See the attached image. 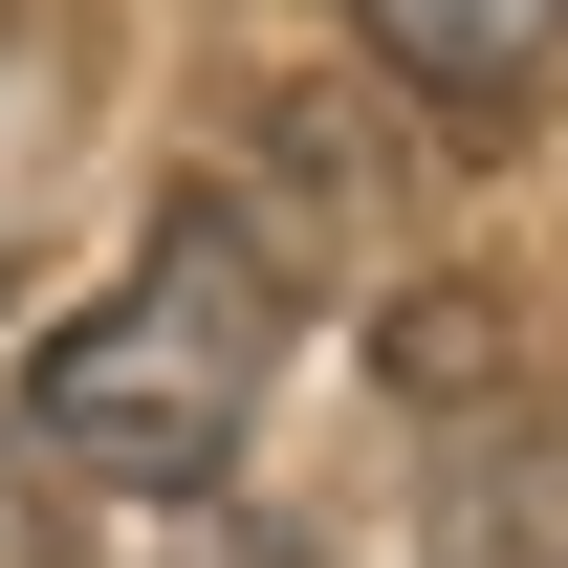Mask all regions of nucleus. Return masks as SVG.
<instances>
[{
    "instance_id": "7ed1b4c3",
    "label": "nucleus",
    "mask_w": 568,
    "mask_h": 568,
    "mask_svg": "<svg viewBox=\"0 0 568 568\" xmlns=\"http://www.w3.org/2000/svg\"><path fill=\"white\" fill-rule=\"evenodd\" d=\"M437 568H568V394H525L437 459Z\"/></svg>"
},
{
    "instance_id": "20e7f679",
    "label": "nucleus",
    "mask_w": 568,
    "mask_h": 568,
    "mask_svg": "<svg viewBox=\"0 0 568 568\" xmlns=\"http://www.w3.org/2000/svg\"><path fill=\"white\" fill-rule=\"evenodd\" d=\"M0 568H67V481H44L22 416H0Z\"/></svg>"
},
{
    "instance_id": "f03ea898",
    "label": "nucleus",
    "mask_w": 568,
    "mask_h": 568,
    "mask_svg": "<svg viewBox=\"0 0 568 568\" xmlns=\"http://www.w3.org/2000/svg\"><path fill=\"white\" fill-rule=\"evenodd\" d=\"M351 44L416 88V110L503 132V110H547V88H568V0H351Z\"/></svg>"
},
{
    "instance_id": "f257e3e1",
    "label": "nucleus",
    "mask_w": 568,
    "mask_h": 568,
    "mask_svg": "<svg viewBox=\"0 0 568 568\" xmlns=\"http://www.w3.org/2000/svg\"><path fill=\"white\" fill-rule=\"evenodd\" d=\"M263 394H284V219L197 175V197H153L132 284L44 328V372H22V437H44L67 481L197 503L219 459L263 437Z\"/></svg>"
}]
</instances>
